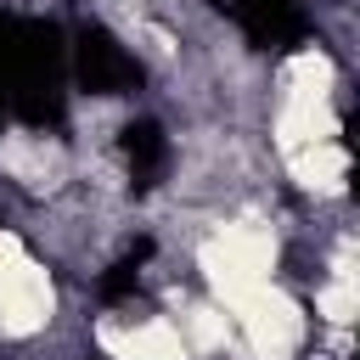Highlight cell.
I'll return each instance as SVG.
<instances>
[{
	"label": "cell",
	"mask_w": 360,
	"mask_h": 360,
	"mask_svg": "<svg viewBox=\"0 0 360 360\" xmlns=\"http://www.w3.org/2000/svg\"><path fill=\"white\" fill-rule=\"evenodd\" d=\"M68 68L73 45L51 17H17L11 56H6V96L11 118L28 129H56L68 118Z\"/></svg>",
	"instance_id": "cell-1"
},
{
	"label": "cell",
	"mask_w": 360,
	"mask_h": 360,
	"mask_svg": "<svg viewBox=\"0 0 360 360\" xmlns=\"http://www.w3.org/2000/svg\"><path fill=\"white\" fill-rule=\"evenodd\" d=\"M146 253H152V242H141L135 253H124V259L101 276V298H129V292L141 287V264H146Z\"/></svg>",
	"instance_id": "cell-5"
},
{
	"label": "cell",
	"mask_w": 360,
	"mask_h": 360,
	"mask_svg": "<svg viewBox=\"0 0 360 360\" xmlns=\"http://www.w3.org/2000/svg\"><path fill=\"white\" fill-rule=\"evenodd\" d=\"M118 146H124V163H129V191H152L158 174L169 169V135H163V124L158 118H129L124 135H118Z\"/></svg>",
	"instance_id": "cell-4"
},
{
	"label": "cell",
	"mask_w": 360,
	"mask_h": 360,
	"mask_svg": "<svg viewBox=\"0 0 360 360\" xmlns=\"http://www.w3.org/2000/svg\"><path fill=\"white\" fill-rule=\"evenodd\" d=\"M208 6L231 17L253 51H298L309 39V17L298 11V0H208Z\"/></svg>",
	"instance_id": "cell-3"
},
{
	"label": "cell",
	"mask_w": 360,
	"mask_h": 360,
	"mask_svg": "<svg viewBox=\"0 0 360 360\" xmlns=\"http://www.w3.org/2000/svg\"><path fill=\"white\" fill-rule=\"evenodd\" d=\"M343 146H349V158H354V169H349V191L360 197V112L343 118Z\"/></svg>",
	"instance_id": "cell-6"
},
{
	"label": "cell",
	"mask_w": 360,
	"mask_h": 360,
	"mask_svg": "<svg viewBox=\"0 0 360 360\" xmlns=\"http://www.w3.org/2000/svg\"><path fill=\"white\" fill-rule=\"evenodd\" d=\"M73 79L90 96H124V90H141L146 84V68L135 62V51L112 28L79 22V34H73Z\"/></svg>",
	"instance_id": "cell-2"
}]
</instances>
